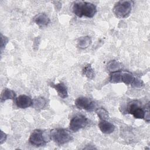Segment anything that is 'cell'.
Wrapping results in <instances>:
<instances>
[{"mask_svg": "<svg viewBox=\"0 0 150 150\" xmlns=\"http://www.w3.org/2000/svg\"><path fill=\"white\" fill-rule=\"evenodd\" d=\"M73 12L79 18H93L97 12L96 6L89 2L76 1L72 6Z\"/></svg>", "mask_w": 150, "mask_h": 150, "instance_id": "cell-1", "label": "cell"}, {"mask_svg": "<svg viewBox=\"0 0 150 150\" xmlns=\"http://www.w3.org/2000/svg\"><path fill=\"white\" fill-rule=\"evenodd\" d=\"M50 139L58 145L65 144L73 139L71 134L68 130L63 128H55L50 131Z\"/></svg>", "mask_w": 150, "mask_h": 150, "instance_id": "cell-2", "label": "cell"}, {"mask_svg": "<svg viewBox=\"0 0 150 150\" xmlns=\"http://www.w3.org/2000/svg\"><path fill=\"white\" fill-rule=\"evenodd\" d=\"M135 80L133 74L128 71L116 70L110 74V82L112 83H123L125 84L132 85Z\"/></svg>", "mask_w": 150, "mask_h": 150, "instance_id": "cell-3", "label": "cell"}, {"mask_svg": "<svg viewBox=\"0 0 150 150\" xmlns=\"http://www.w3.org/2000/svg\"><path fill=\"white\" fill-rule=\"evenodd\" d=\"M149 106L145 111L143 109L141 103L136 100L131 101L128 107V112L132 114L134 118L138 119H144L148 122H149Z\"/></svg>", "mask_w": 150, "mask_h": 150, "instance_id": "cell-4", "label": "cell"}, {"mask_svg": "<svg viewBox=\"0 0 150 150\" xmlns=\"http://www.w3.org/2000/svg\"><path fill=\"white\" fill-rule=\"evenodd\" d=\"M133 1H120L116 2L112 8L115 16L118 18H126L132 11Z\"/></svg>", "mask_w": 150, "mask_h": 150, "instance_id": "cell-5", "label": "cell"}, {"mask_svg": "<svg viewBox=\"0 0 150 150\" xmlns=\"http://www.w3.org/2000/svg\"><path fill=\"white\" fill-rule=\"evenodd\" d=\"M49 138H50V137H46L45 132L41 129H36L31 133L29 141V143L33 146H40L45 145L49 140Z\"/></svg>", "mask_w": 150, "mask_h": 150, "instance_id": "cell-6", "label": "cell"}, {"mask_svg": "<svg viewBox=\"0 0 150 150\" xmlns=\"http://www.w3.org/2000/svg\"><path fill=\"white\" fill-rule=\"evenodd\" d=\"M88 124V120L85 116L83 115H77L71 119L69 127L71 131L77 132L86 127Z\"/></svg>", "mask_w": 150, "mask_h": 150, "instance_id": "cell-7", "label": "cell"}, {"mask_svg": "<svg viewBox=\"0 0 150 150\" xmlns=\"http://www.w3.org/2000/svg\"><path fill=\"white\" fill-rule=\"evenodd\" d=\"M76 107L79 109L85 110L88 111H93L96 109V105L94 101L85 97H80L74 101Z\"/></svg>", "mask_w": 150, "mask_h": 150, "instance_id": "cell-8", "label": "cell"}, {"mask_svg": "<svg viewBox=\"0 0 150 150\" xmlns=\"http://www.w3.org/2000/svg\"><path fill=\"white\" fill-rule=\"evenodd\" d=\"M32 104L33 100L26 95L22 94L16 98V105L19 108L25 109L32 106Z\"/></svg>", "mask_w": 150, "mask_h": 150, "instance_id": "cell-9", "label": "cell"}, {"mask_svg": "<svg viewBox=\"0 0 150 150\" xmlns=\"http://www.w3.org/2000/svg\"><path fill=\"white\" fill-rule=\"evenodd\" d=\"M49 85L50 87L55 89V90L57 91V94L60 97L62 98H66L68 97L67 88L63 83L60 82L59 83L54 84L51 82V83H49Z\"/></svg>", "mask_w": 150, "mask_h": 150, "instance_id": "cell-10", "label": "cell"}, {"mask_svg": "<svg viewBox=\"0 0 150 150\" xmlns=\"http://www.w3.org/2000/svg\"><path fill=\"white\" fill-rule=\"evenodd\" d=\"M98 127L100 131L105 134H110L114 132L115 129V126L111 122L107 121V120H101L98 123Z\"/></svg>", "mask_w": 150, "mask_h": 150, "instance_id": "cell-11", "label": "cell"}, {"mask_svg": "<svg viewBox=\"0 0 150 150\" xmlns=\"http://www.w3.org/2000/svg\"><path fill=\"white\" fill-rule=\"evenodd\" d=\"M33 21L39 26H47L50 22L49 18L44 13H40L35 15L33 19Z\"/></svg>", "mask_w": 150, "mask_h": 150, "instance_id": "cell-12", "label": "cell"}, {"mask_svg": "<svg viewBox=\"0 0 150 150\" xmlns=\"http://www.w3.org/2000/svg\"><path fill=\"white\" fill-rule=\"evenodd\" d=\"M16 97V93L14 91L5 88H4L1 94V101L2 103L4 101H5L7 100L11 99L13 100Z\"/></svg>", "mask_w": 150, "mask_h": 150, "instance_id": "cell-13", "label": "cell"}, {"mask_svg": "<svg viewBox=\"0 0 150 150\" xmlns=\"http://www.w3.org/2000/svg\"><path fill=\"white\" fill-rule=\"evenodd\" d=\"M91 43V39L88 36H81L78 39L77 47L80 49H86Z\"/></svg>", "mask_w": 150, "mask_h": 150, "instance_id": "cell-14", "label": "cell"}, {"mask_svg": "<svg viewBox=\"0 0 150 150\" xmlns=\"http://www.w3.org/2000/svg\"><path fill=\"white\" fill-rule=\"evenodd\" d=\"M46 104V100L44 97H38L33 100V107L36 110L43 109Z\"/></svg>", "mask_w": 150, "mask_h": 150, "instance_id": "cell-15", "label": "cell"}, {"mask_svg": "<svg viewBox=\"0 0 150 150\" xmlns=\"http://www.w3.org/2000/svg\"><path fill=\"white\" fill-rule=\"evenodd\" d=\"M82 73L84 76L90 79H93L95 76V73L90 64H87L82 69Z\"/></svg>", "mask_w": 150, "mask_h": 150, "instance_id": "cell-16", "label": "cell"}, {"mask_svg": "<svg viewBox=\"0 0 150 150\" xmlns=\"http://www.w3.org/2000/svg\"><path fill=\"white\" fill-rule=\"evenodd\" d=\"M96 112L101 120H107L109 118L108 111L103 108H99L96 110Z\"/></svg>", "mask_w": 150, "mask_h": 150, "instance_id": "cell-17", "label": "cell"}, {"mask_svg": "<svg viewBox=\"0 0 150 150\" xmlns=\"http://www.w3.org/2000/svg\"><path fill=\"white\" fill-rule=\"evenodd\" d=\"M118 67H119V63L115 61V60H113V61H111V62L109 63L108 65V67L110 70H112V71H116L115 70L116 69H118Z\"/></svg>", "mask_w": 150, "mask_h": 150, "instance_id": "cell-18", "label": "cell"}, {"mask_svg": "<svg viewBox=\"0 0 150 150\" xmlns=\"http://www.w3.org/2000/svg\"><path fill=\"white\" fill-rule=\"evenodd\" d=\"M8 38L3 36L1 34V51H2L3 49L6 46V43H8Z\"/></svg>", "mask_w": 150, "mask_h": 150, "instance_id": "cell-19", "label": "cell"}, {"mask_svg": "<svg viewBox=\"0 0 150 150\" xmlns=\"http://www.w3.org/2000/svg\"><path fill=\"white\" fill-rule=\"evenodd\" d=\"M6 134L4 133L2 131H1V144H2L6 139Z\"/></svg>", "mask_w": 150, "mask_h": 150, "instance_id": "cell-20", "label": "cell"}]
</instances>
